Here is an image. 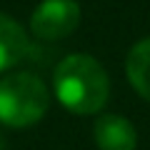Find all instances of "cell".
Returning <instances> with one entry per match:
<instances>
[{
	"instance_id": "6",
	"label": "cell",
	"mask_w": 150,
	"mask_h": 150,
	"mask_svg": "<svg viewBox=\"0 0 150 150\" xmlns=\"http://www.w3.org/2000/svg\"><path fill=\"white\" fill-rule=\"evenodd\" d=\"M125 75L133 90L150 103V35L138 40L125 58Z\"/></svg>"
},
{
	"instance_id": "2",
	"label": "cell",
	"mask_w": 150,
	"mask_h": 150,
	"mask_svg": "<svg viewBox=\"0 0 150 150\" xmlns=\"http://www.w3.org/2000/svg\"><path fill=\"white\" fill-rule=\"evenodd\" d=\"M50 90L33 73H8L0 78V123L8 128H30L45 118Z\"/></svg>"
},
{
	"instance_id": "4",
	"label": "cell",
	"mask_w": 150,
	"mask_h": 150,
	"mask_svg": "<svg viewBox=\"0 0 150 150\" xmlns=\"http://www.w3.org/2000/svg\"><path fill=\"white\" fill-rule=\"evenodd\" d=\"M93 138L100 150H135L138 133L133 123L118 112H105L93 125Z\"/></svg>"
},
{
	"instance_id": "3",
	"label": "cell",
	"mask_w": 150,
	"mask_h": 150,
	"mask_svg": "<svg viewBox=\"0 0 150 150\" xmlns=\"http://www.w3.org/2000/svg\"><path fill=\"white\" fill-rule=\"evenodd\" d=\"M80 15L75 0H43L30 15V30L40 40H60L80 25Z\"/></svg>"
},
{
	"instance_id": "5",
	"label": "cell",
	"mask_w": 150,
	"mask_h": 150,
	"mask_svg": "<svg viewBox=\"0 0 150 150\" xmlns=\"http://www.w3.org/2000/svg\"><path fill=\"white\" fill-rule=\"evenodd\" d=\"M30 50V38L18 20L0 13V73L23 63Z\"/></svg>"
},
{
	"instance_id": "1",
	"label": "cell",
	"mask_w": 150,
	"mask_h": 150,
	"mask_svg": "<svg viewBox=\"0 0 150 150\" xmlns=\"http://www.w3.org/2000/svg\"><path fill=\"white\" fill-rule=\"evenodd\" d=\"M53 93L65 110L75 115H95L110 98V80L93 55L73 53L55 65Z\"/></svg>"
}]
</instances>
